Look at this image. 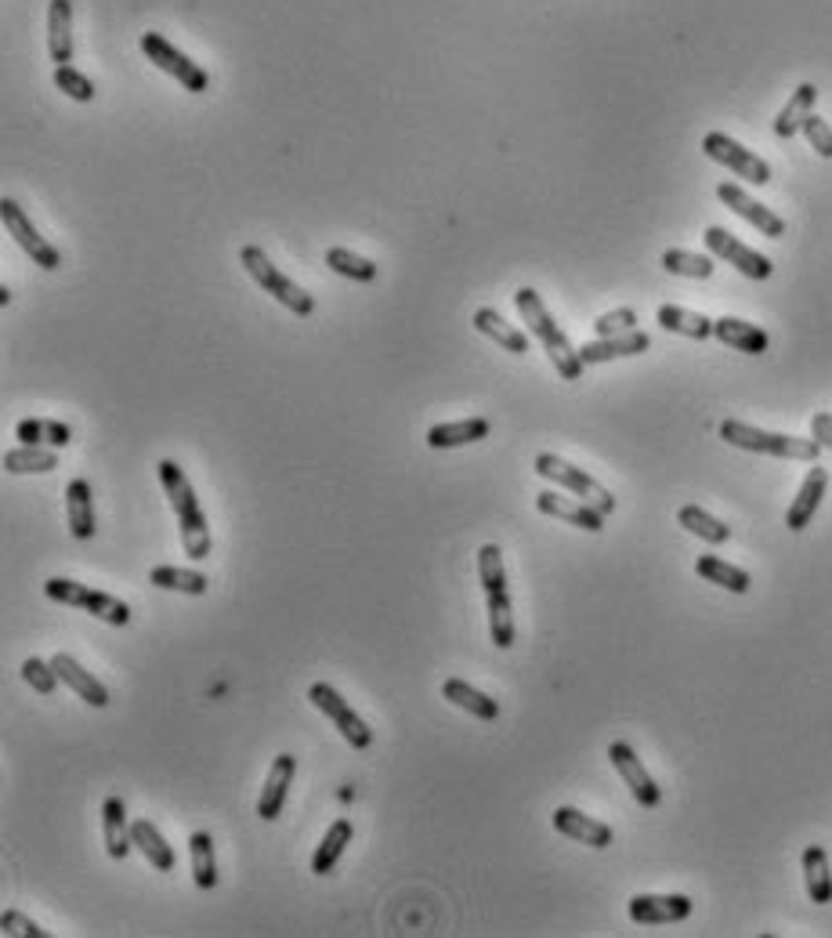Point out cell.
<instances>
[{
    "instance_id": "1",
    "label": "cell",
    "mask_w": 832,
    "mask_h": 938,
    "mask_svg": "<svg viewBox=\"0 0 832 938\" xmlns=\"http://www.w3.org/2000/svg\"><path fill=\"white\" fill-rule=\"evenodd\" d=\"M160 482L166 496H171V507L177 515V526H182V544H185V554L193 562H204L210 554V526H207V515L199 507V496L193 490V482L185 479V471L174 465V460H160Z\"/></svg>"
},
{
    "instance_id": "2",
    "label": "cell",
    "mask_w": 832,
    "mask_h": 938,
    "mask_svg": "<svg viewBox=\"0 0 832 938\" xmlns=\"http://www.w3.org/2000/svg\"><path fill=\"white\" fill-rule=\"evenodd\" d=\"M515 305L521 312V323L532 338L543 344V352L551 355L554 370L565 377V381H579L582 377V359H579V348H573V341L565 338V330L554 323L551 312H546L543 298L532 287H521L515 294Z\"/></svg>"
},
{
    "instance_id": "3",
    "label": "cell",
    "mask_w": 832,
    "mask_h": 938,
    "mask_svg": "<svg viewBox=\"0 0 832 938\" xmlns=\"http://www.w3.org/2000/svg\"><path fill=\"white\" fill-rule=\"evenodd\" d=\"M720 438L728 446H739L749 449V454H767V457H778V460H818L822 454V443L811 435V438H796V435H778V432H764V427H753V424H742V421H724L720 424Z\"/></svg>"
},
{
    "instance_id": "4",
    "label": "cell",
    "mask_w": 832,
    "mask_h": 938,
    "mask_svg": "<svg viewBox=\"0 0 832 938\" xmlns=\"http://www.w3.org/2000/svg\"><path fill=\"white\" fill-rule=\"evenodd\" d=\"M240 261H243V268L250 272V276H254L257 287H265V294H271V298H276L282 308H290L293 316H312V312H315V298H312V294L297 287L290 276H282V272L271 265L268 254L261 251V247L246 243L243 251H240Z\"/></svg>"
},
{
    "instance_id": "5",
    "label": "cell",
    "mask_w": 832,
    "mask_h": 938,
    "mask_svg": "<svg viewBox=\"0 0 832 938\" xmlns=\"http://www.w3.org/2000/svg\"><path fill=\"white\" fill-rule=\"evenodd\" d=\"M44 595L51 602H62V605H73V609L91 613L94 620L102 624H113V627H127L130 624V609L105 591H91L88 584H77V580H66V576H51L44 584Z\"/></svg>"
},
{
    "instance_id": "6",
    "label": "cell",
    "mask_w": 832,
    "mask_h": 938,
    "mask_svg": "<svg viewBox=\"0 0 832 938\" xmlns=\"http://www.w3.org/2000/svg\"><path fill=\"white\" fill-rule=\"evenodd\" d=\"M536 474H543V479H551L554 485H562V490L576 493L582 504H590L593 512H601L604 518H609L615 512V496L604 490L601 482H593L587 471L568 465V460L554 457V454H540L536 457Z\"/></svg>"
},
{
    "instance_id": "7",
    "label": "cell",
    "mask_w": 832,
    "mask_h": 938,
    "mask_svg": "<svg viewBox=\"0 0 832 938\" xmlns=\"http://www.w3.org/2000/svg\"><path fill=\"white\" fill-rule=\"evenodd\" d=\"M141 52H146V58H149L152 66L163 69L166 77H174L185 91L204 94V91L210 88L207 69L199 66V62H193V58H188L185 52H177V47L166 41L163 33H141Z\"/></svg>"
},
{
    "instance_id": "8",
    "label": "cell",
    "mask_w": 832,
    "mask_h": 938,
    "mask_svg": "<svg viewBox=\"0 0 832 938\" xmlns=\"http://www.w3.org/2000/svg\"><path fill=\"white\" fill-rule=\"evenodd\" d=\"M308 699H312V704L323 710V714L333 721V725H337V732L355 746V751H366V746L373 743V729L366 725L359 714H355V710L348 707V699H344L333 685L315 682L312 688H308Z\"/></svg>"
},
{
    "instance_id": "9",
    "label": "cell",
    "mask_w": 832,
    "mask_h": 938,
    "mask_svg": "<svg viewBox=\"0 0 832 938\" xmlns=\"http://www.w3.org/2000/svg\"><path fill=\"white\" fill-rule=\"evenodd\" d=\"M703 152H706L709 160H717L720 168H728V171H735L739 178H746V182H753V185H767V182H771V168H767V163L760 160L753 149H746V146H739L735 138H728L724 130H709V135L703 138Z\"/></svg>"
},
{
    "instance_id": "10",
    "label": "cell",
    "mask_w": 832,
    "mask_h": 938,
    "mask_svg": "<svg viewBox=\"0 0 832 938\" xmlns=\"http://www.w3.org/2000/svg\"><path fill=\"white\" fill-rule=\"evenodd\" d=\"M0 218H4L8 236H15V243L33 258V265H41L44 272H55L58 265H62V254H58L55 247L47 243L37 229H33V221L26 218V210H22L11 196L0 199Z\"/></svg>"
},
{
    "instance_id": "11",
    "label": "cell",
    "mask_w": 832,
    "mask_h": 938,
    "mask_svg": "<svg viewBox=\"0 0 832 938\" xmlns=\"http://www.w3.org/2000/svg\"><path fill=\"white\" fill-rule=\"evenodd\" d=\"M703 240H706V247H709L713 258L728 261V265H735V268H739L742 276H749V279H767L771 272H775L771 258L749 251L742 240H735V236H731L728 229H720V225H709Z\"/></svg>"
},
{
    "instance_id": "12",
    "label": "cell",
    "mask_w": 832,
    "mask_h": 938,
    "mask_svg": "<svg viewBox=\"0 0 832 938\" xmlns=\"http://www.w3.org/2000/svg\"><path fill=\"white\" fill-rule=\"evenodd\" d=\"M717 199L728 210L739 214L742 221L753 225L760 236H771V240H782V236H786V221H782L775 210H767L764 204H756V199L749 196L746 188L735 185V182H720L717 185Z\"/></svg>"
},
{
    "instance_id": "13",
    "label": "cell",
    "mask_w": 832,
    "mask_h": 938,
    "mask_svg": "<svg viewBox=\"0 0 832 938\" xmlns=\"http://www.w3.org/2000/svg\"><path fill=\"white\" fill-rule=\"evenodd\" d=\"M609 757L615 771L623 776V782L629 787V793L637 798V804H645V809H656V804L662 801V790L656 787V779L648 776V768L640 765V757L634 754V746L629 743H612L609 746Z\"/></svg>"
},
{
    "instance_id": "14",
    "label": "cell",
    "mask_w": 832,
    "mask_h": 938,
    "mask_svg": "<svg viewBox=\"0 0 832 938\" xmlns=\"http://www.w3.org/2000/svg\"><path fill=\"white\" fill-rule=\"evenodd\" d=\"M692 917L687 895H634L629 899V920L634 924H681Z\"/></svg>"
},
{
    "instance_id": "15",
    "label": "cell",
    "mask_w": 832,
    "mask_h": 938,
    "mask_svg": "<svg viewBox=\"0 0 832 938\" xmlns=\"http://www.w3.org/2000/svg\"><path fill=\"white\" fill-rule=\"evenodd\" d=\"M293 771H297L293 754H279L276 762H271L265 790H261V801H257V815L265 819V823H276L282 815V804H287V793L293 787Z\"/></svg>"
},
{
    "instance_id": "16",
    "label": "cell",
    "mask_w": 832,
    "mask_h": 938,
    "mask_svg": "<svg viewBox=\"0 0 832 938\" xmlns=\"http://www.w3.org/2000/svg\"><path fill=\"white\" fill-rule=\"evenodd\" d=\"M651 348V338L645 330H626V334L615 338H598L579 348L582 366H598V363H612V359H626V355H640Z\"/></svg>"
},
{
    "instance_id": "17",
    "label": "cell",
    "mask_w": 832,
    "mask_h": 938,
    "mask_svg": "<svg viewBox=\"0 0 832 938\" xmlns=\"http://www.w3.org/2000/svg\"><path fill=\"white\" fill-rule=\"evenodd\" d=\"M825 490H829V471L814 465L811 471H807V479L800 482V493L793 496V504L786 512V526L793 533H800V529L811 526V518L818 515V507H822Z\"/></svg>"
},
{
    "instance_id": "18",
    "label": "cell",
    "mask_w": 832,
    "mask_h": 938,
    "mask_svg": "<svg viewBox=\"0 0 832 938\" xmlns=\"http://www.w3.org/2000/svg\"><path fill=\"white\" fill-rule=\"evenodd\" d=\"M47 52L55 66L73 62V0H51L47 8Z\"/></svg>"
},
{
    "instance_id": "19",
    "label": "cell",
    "mask_w": 832,
    "mask_h": 938,
    "mask_svg": "<svg viewBox=\"0 0 832 938\" xmlns=\"http://www.w3.org/2000/svg\"><path fill=\"white\" fill-rule=\"evenodd\" d=\"M554 830L565 837L579 840V845H590V848H609L612 845V826L601 823V819H590L576 809H557L554 812Z\"/></svg>"
},
{
    "instance_id": "20",
    "label": "cell",
    "mask_w": 832,
    "mask_h": 938,
    "mask_svg": "<svg viewBox=\"0 0 832 938\" xmlns=\"http://www.w3.org/2000/svg\"><path fill=\"white\" fill-rule=\"evenodd\" d=\"M713 338L720 344H728L735 352H746V355H764L771 338L760 330L756 323H746V319H735V316H724V319H713Z\"/></svg>"
},
{
    "instance_id": "21",
    "label": "cell",
    "mask_w": 832,
    "mask_h": 938,
    "mask_svg": "<svg viewBox=\"0 0 832 938\" xmlns=\"http://www.w3.org/2000/svg\"><path fill=\"white\" fill-rule=\"evenodd\" d=\"M51 663H55V671H58V678H62V685L73 688V693L83 699V704H91V707H99V710L109 707V693H105V685L94 678L91 671H83L80 663L69 656V652H58Z\"/></svg>"
},
{
    "instance_id": "22",
    "label": "cell",
    "mask_w": 832,
    "mask_h": 938,
    "mask_svg": "<svg viewBox=\"0 0 832 938\" xmlns=\"http://www.w3.org/2000/svg\"><path fill=\"white\" fill-rule=\"evenodd\" d=\"M102 834H105V851H109V859H127L130 845H135V837H130V819H127V804L116 798H105L102 804Z\"/></svg>"
},
{
    "instance_id": "23",
    "label": "cell",
    "mask_w": 832,
    "mask_h": 938,
    "mask_svg": "<svg viewBox=\"0 0 832 938\" xmlns=\"http://www.w3.org/2000/svg\"><path fill=\"white\" fill-rule=\"evenodd\" d=\"M536 507L543 515L562 518V522H568V526H579L587 533H601L604 529V515L593 512V507L582 504V501H565V496H557V493H540Z\"/></svg>"
},
{
    "instance_id": "24",
    "label": "cell",
    "mask_w": 832,
    "mask_h": 938,
    "mask_svg": "<svg viewBox=\"0 0 832 938\" xmlns=\"http://www.w3.org/2000/svg\"><path fill=\"white\" fill-rule=\"evenodd\" d=\"M66 515H69V533H73V540L94 537V501H91L88 479H73L66 485Z\"/></svg>"
},
{
    "instance_id": "25",
    "label": "cell",
    "mask_w": 832,
    "mask_h": 938,
    "mask_svg": "<svg viewBox=\"0 0 832 938\" xmlns=\"http://www.w3.org/2000/svg\"><path fill=\"white\" fill-rule=\"evenodd\" d=\"M493 424L485 417H467V421H453V424H435L427 427V446L431 449H453V446H467L478 443V438H489Z\"/></svg>"
},
{
    "instance_id": "26",
    "label": "cell",
    "mask_w": 832,
    "mask_h": 938,
    "mask_svg": "<svg viewBox=\"0 0 832 938\" xmlns=\"http://www.w3.org/2000/svg\"><path fill=\"white\" fill-rule=\"evenodd\" d=\"M130 837H135V848L146 855L149 866H157L160 873H171L174 866H177L174 848L166 845L163 834L149 823V819H135V823H130Z\"/></svg>"
},
{
    "instance_id": "27",
    "label": "cell",
    "mask_w": 832,
    "mask_h": 938,
    "mask_svg": "<svg viewBox=\"0 0 832 938\" xmlns=\"http://www.w3.org/2000/svg\"><path fill=\"white\" fill-rule=\"evenodd\" d=\"M474 327H478L485 338H493L499 348L510 352V355H525V352H529L525 330L510 327L507 319L496 312V308H478V312H474Z\"/></svg>"
},
{
    "instance_id": "28",
    "label": "cell",
    "mask_w": 832,
    "mask_h": 938,
    "mask_svg": "<svg viewBox=\"0 0 832 938\" xmlns=\"http://www.w3.org/2000/svg\"><path fill=\"white\" fill-rule=\"evenodd\" d=\"M659 327L670 330V334H681V338H695V341H706L713 338V319H706L703 312H687L681 305H659Z\"/></svg>"
},
{
    "instance_id": "29",
    "label": "cell",
    "mask_w": 832,
    "mask_h": 938,
    "mask_svg": "<svg viewBox=\"0 0 832 938\" xmlns=\"http://www.w3.org/2000/svg\"><path fill=\"white\" fill-rule=\"evenodd\" d=\"M442 696H446L453 707L474 714L478 721H496V718H499V704H496V699H489L485 693H478V688L467 685V682H460V678H449V682L442 685Z\"/></svg>"
},
{
    "instance_id": "30",
    "label": "cell",
    "mask_w": 832,
    "mask_h": 938,
    "mask_svg": "<svg viewBox=\"0 0 832 938\" xmlns=\"http://www.w3.org/2000/svg\"><path fill=\"white\" fill-rule=\"evenodd\" d=\"M804 881H807V895L818 906L832 902V870H829V855L822 845H807L804 848Z\"/></svg>"
},
{
    "instance_id": "31",
    "label": "cell",
    "mask_w": 832,
    "mask_h": 938,
    "mask_svg": "<svg viewBox=\"0 0 832 938\" xmlns=\"http://www.w3.org/2000/svg\"><path fill=\"white\" fill-rule=\"evenodd\" d=\"M695 573L703 576L706 584H717L724 591H731V595H746V591H749V573H746V569L724 562V558H717V554H698Z\"/></svg>"
},
{
    "instance_id": "32",
    "label": "cell",
    "mask_w": 832,
    "mask_h": 938,
    "mask_svg": "<svg viewBox=\"0 0 832 938\" xmlns=\"http://www.w3.org/2000/svg\"><path fill=\"white\" fill-rule=\"evenodd\" d=\"M15 438H19V443H26V446H51V449H62V446L73 443V432H69V424H62V421L26 417V421H19Z\"/></svg>"
},
{
    "instance_id": "33",
    "label": "cell",
    "mask_w": 832,
    "mask_h": 938,
    "mask_svg": "<svg viewBox=\"0 0 832 938\" xmlns=\"http://www.w3.org/2000/svg\"><path fill=\"white\" fill-rule=\"evenodd\" d=\"M814 102H818V88H814V84H800V88H796L793 99L786 102V110L778 113L775 135H778V138H793L796 130H804V121L811 116Z\"/></svg>"
},
{
    "instance_id": "34",
    "label": "cell",
    "mask_w": 832,
    "mask_h": 938,
    "mask_svg": "<svg viewBox=\"0 0 832 938\" xmlns=\"http://www.w3.org/2000/svg\"><path fill=\"white\" fill-rule=\"evenodd\" d=\"M149 584L152 587H163V591H177V595H207V576L196 573V569H177V565H157L149 573Z\"/></svg>"
},
{
    "instance_id": "35",
    "label": "cell",
    "mask_w": 832,
    "mask_h": 938,
    "mask_svg": "<svg viewBox=\"0 0 832 938\" xmlns=\"http://www.w3.org/2000/svg\"><path fill=\"white\" fill-rule=\"evenodd\" d=\"M58 468V454L51 446H15V449H8L4 454V471H11V474H30V471H37V474H44V471H55Z\"/></svg>"
},
{
    "instance_id": "36",
    "label": "cell",
    "mask_w": 832,
    "mask_h": 938,
    "mask_svg": "<svg viewBox=\"0 0 832 938\" xmlns=\"http://www.w3.org/2000/svg\"><path fill=\"white\" fill-rule=\"evenodd\" d=\"M351 845V823L348 819H337V823H333L330 830H326V837H323V845L315 848V855H312V873H330L333 866L340 862V855H344V848Z\"/></svg>"
},
{
    "instance_id": "37",
    "label": "cell",
    "mask_w": 832,
    "mask_h": 938,
    "mask_svg": "<svg viewBox=\"0 0 832 938\" xmlns=\"http://www.w3.org/2000/svg\"><path fill=\"white\" fill-rule=\"evenodd\" d=\"M677 522H681L687 533H695L698 540H706V544H728L731 540V526H724L720 518H713L698 504H684L681 512H677Z\"/></svg>"
},
{
    "instance_id": "38",
    "label": "cell",
    "mask_w": 832,
    "mask_h": 938,
    "mask_svg": "<svg viewBox=\"0 0 832 938\" xmlns=\"http://www.w3.org/2000/svg\"><path fill=\"white\" fill-rule=\"evenodd\" d=\"M326 265L337 272V276L355 279V283H373V279L380 276V268L373 265L370 258L351 254L348 247H330V251H326Z\"/></svg>"
},
{
    "instance_id": "39",
    "label": "cell",
    "mask_w": 832,
    "mask_h": 938,
    "mask_svg": "<svg viewBox=\"0 0 832 938\" xmlns=\"http://www.w3.org/2000/svg\"><path fill=\"white\" fill-rule=\"evenodd\" d=\"M489 598V634L496 641V649H510L515 645V609H510V595L507 591H493Z\"/></svg>"
},
{
    "instance_id": "40",
    "label": "cell",
    "mask_w": 832,
    "mask_h": 938,
    "mask_svg": "<svg viewBox=\"0 0 832 938\" xmlns=\"http://www.w3.org/2000/svg\"><path fill=\"white\" fill-rule=\"evenodd\" d=\"M188 855H193V881L196 888H204V892H210L213 884H218V862H213V840L210 834H193V840H188Z\"/></svg>"
},
{
    "instance_id": "41",
    "label": "cell",
    "mask_w": 832,
    "mask_h": 938,
    "mask_svg": "<svg viewBox=\"0 0 832 938\" xmlns=\"http://www.w3.org/2000/svg\"><path fill=\"white\" fill-rule=\"evenodd\" d=\"M662 268L670 276H684V279H709L713 276V258L709 254H692V251H666L662 254Z\"/></svg>"
},
{
    "instance_id": "42",
    "label": "cell",
    "mask_w": 832,
    "mask_h": 938,
    "mask_svg": "<svg viewBox=\"0 0 832 938\" xmlns=\"http://www.w3.org/2000/svg\"><path fill=\"white\" fill-rule=\"evenodd\" d=\"M478 576H482L485 595H493V591H507L504 551H499L496 544H485V548L478 551Z\"/></svg>"
},
{
    "instance_id": "43",
    "label": "cell",
    "mask_w": 832,
    "mask_h": 938,
    "mask_svg": "<svg viewBox=\"0 0 832 938\" xmlns=\"http://www.w3.org/2000/svg\"><path fill=\"white\" fill-rule=\"evenodd\" d=\"M55 88L73 102H94V94H99L94 91V80H88L73 66H55Z\"/></svg>"
},
{
    "instance_id": "44",
    "label": "cell",
    "mask_w": 832,
    "mask_h": 938,
    "mask_svg": "<svg viewBox=\"0 0 832 938\" xmlns=\"http://www.w3.org/2000/svg\"><path fill=\"white\" fill-rule=\"evenodd\" d=\"M22 682H26L33 693H41V696H55V688H58V671H55V663H44V660H26L22 663Z\"/></svg>"
},
{
    "instance_id": "45",
    "label": "cell",
    "mask_w": 832,
    "mask_h": 938,
    "mask_svg": "<svg viewBox=\"0 0 832 938\" xmlns=\"http://www.w3.org/2000/svg\"><path fill=\"white\" fill-rule=\"evenodd\" d=\"M598 338H615V334H626V330H637V312L634 308H615V312H604L598 323Z\"/></svg>"
},
{
    "instance_id": "46",
    "label": "cell",
    "mask_w": 832,
    "mask_h": 938,
    "mask_svg": "<svg viewBox=\"0 0 832 938\" xmlns=\"http://www.w3.org/2000/svg\"><path fill=\"white\" fill-rule=\"evenodd\" d=\"M804 135H807V141H811V149L818 152V157H825V160H832V127L822 121V116H807L804 121Z\"/></svg>"
},
{
    "instance_id": "47",
    "label": "cell",
    "mask_w": 832,
    "mask_h": 938,
    "mask_svg": "<svg viewBox=\"0 0 832 938\" xmlns=\"http://www.w3.org/2000/svg\"><path fill=\"white\" fill-rule=\"evenodd\" d=\"M0 931L11 935V938H47V931L37 928V924H33L26 913H19V910H8L4 917H0Z\"/></svg>"
},
{
    "instance_id": "48",
    "label": "cell",
    "mask_w": 832,
    "mask_h": 938,
    "mask_svg": "<svg viewBox=\"0 0 832 938\" xmlns=\"http://www.w3.org/2000/svg\"><path fill=\"white\" fill-rule=\"evenodd\" d=\"M811 435L825 449H832V413H814V417H811Z\"/></svg>"
}]
</instances>
